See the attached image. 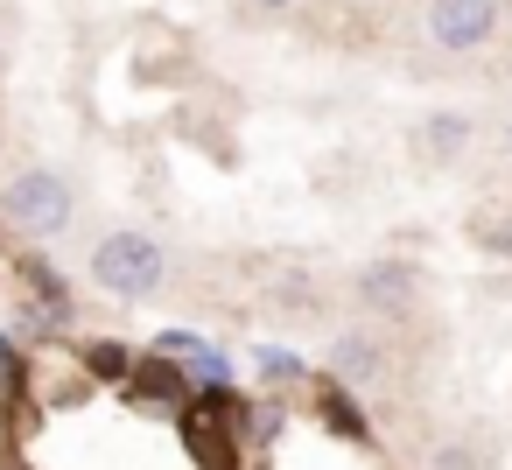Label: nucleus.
<instances>
[{
	"label": "nucleus",
	"instance_id": "obj_8",
	"mask_svg": "<svg viewBox=\"0 0 512 470\" xmlns=\"http://www.w3.org/2000/svg\"><path fill=\"white\" fill-rule=\"evenodd\" d=\"M421 470H484V463H477V449H470V442H435Z\"/></svg>",
	"mask_w": 512,
	"mask_h": 470
},
{
	"label": "nucleus",
	"instance_id": "obj_4",
	"mask_svg": "<svg viewBox=\"0 0 512 470\" xmlns=\"http://www.w3.org/2000/svg\"><path fill=\"white\" fill-rule=\"evenodd\" d=\"M386 365H393L386 330L351 323V330H337V337H330V379H344V386H379V379H386Z\"/></svg>",
	"mask_w": 512,
	"mask_h": 470
},
{
	"label": "nucleus",
	"instance_id": "obj_3",
	"mask_svg": "<svg viewBox=\"0 0 512 470\" xmlns=\"http://www.w3.org/2000/svg\"><path fill=\"white\" fill-rule=\"evenodd\" d=\"M351 295H358L365 316H414L428 302V274L407 253H379V260H365L351 274Z\"/></svg>",
	"mask_w": 512,
	"mask_h": 470
},
{
	"label": "nucleus",
	"instance_id": "obj_6",
	"mask_svg": "<svg viewBox=\"0 0 512 470\" xmlns=\"http://www.w3.org/2000/svg\"><path fill=\"white\" fill-rule=\"evenodd\" d=\"M463 148H470V113H428V120L414 127L421 169H449V162H463Z\"/></svg>",
	"mask_w": 512,
	"mask_h": 470
},
{
	"label": "nucleus",
	"instance_id": "obj_7",
	"mask_svg": "<svg viewBox=\"0 0 512 470\" xmlns=\"http://www.w3.org/2000/svg\"><path fill=\"white\" fill-rule=\"evenodd\" d=\"M477 239H484V253L512 260V204H505V211H484V218H477Z\"/></svg>",
	"mask_w": 512,
	"mask_h": 470
},
{
	"label": "nucleus",
	"instance_id": "obj_2",
	"mask_svg": "<svg viewBox=\"0 0 512 470\" xmlns=\"http://www.w3.org/2000/svg\"><path fill=\"white\" fill-rule=\"evenodd\" d=\"M0 218H8L22 239H64L71 232V218H78V190H71V176L64 169H50V162H29V169H15L8 183H0Z\"/></svg>",
	"mask_w": 512,
	"mask_h": 470
},
{
	"label": "nucleus",
	"instance_id": "obj_11",
	"mask_svg": "<svg viewBox=\"0 0 512 470\" xmlns=\"http://www.w3.org/2000/svg\"><path fill=\"white\" fill-rule=\"evenodd\" d=\"M505 148H512V120H505Z\"/></svg>",
	"mask_w": 512,
	"mask_h": 470
},
{
	"label": "nucleus",
	"instance_id": "obj_1",
	"mask_svg": "<svg viewBox=\"0 0 512 470\" xmlns=\"http://www.w3.org/2000/svg\"><path fill=\"white\" fill-rule=\"evenodd\" d=\"M85 274L113 295V302H155L162 281H169V246L155 232H134V225H113L92 239L85 253Z\"/></svg>",
	"mask_w": 512,
	"mask_h": 470
},
{
	"label": "nucleus",
	"instance_id": "obj_5",
	"mask_svg": "<svg viewBox=\"0 0 512 470\" xmlns=\"http://www.w3.org/2000/svg\"><path fill=\"white\" fill-rule=\"evenodd\" d=\"M491 29H498V8H491V0H435V8H428V36H435L442 50H477Z\"/></svg>",
	"mask_w": 512,
	"mask_h": 470
},
{
	"label": "nucleus",
	"instance_id": "obj_10",
	"mask_svg": "<svg viewBox=\"0 0 512 470\" xmlns=\"http://www.w3.org/2000/svg\"><path fill=\"white\" fill-rule=\"evenodd\" d=\"M253 8H295V0H253Z\"/></svg>",
	"mask_w": 512,
	"mask_h": 470
},
{
	"label": "nucleus",
	"instance_id": "obj_9",
	"mask_svg": "<svg viewBox=\"0 0 512 470\" xmlns=\"http://www.w3.org/2000/svg\"><path fill=\"white\" fill-rule=\"evenodd\" d=\"M0 64H8V15H0Z\"/></svg>",
	"mask_w": 512,
	"mask_h": 470
}]
</instances>
